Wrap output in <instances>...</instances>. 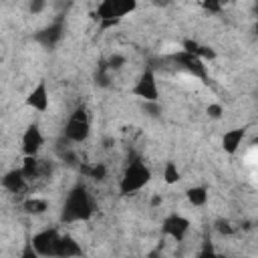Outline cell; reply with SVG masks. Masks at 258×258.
<instances>
[{"instance_id": "cb8c5ba5", "label": "cell", "mask_w": 258, "mask_h": 258, "mask_svg": "<svg viewBox=\"0 0 258 258\" xmlns=\"http://www.w3.org/2000/svg\"><path fill=\"white\" fill-rule=\"evenodd\" d=\"M143 109H145V111H147V115H151V117H159V115H161L159 101H145Z\"/></svg>"}, {"instance_id": "7a4b0ae2", "label": "cell", "mask_w": 258, "mask_h": 258, "mask_svg": "<svg viewBox=\"0 0 258 258\" xmlns=\"http://www.w3.org/2000/svg\"><path fill=\"white\" fill-rule=\"evenodd\" d=\"M151 179V171L149 167L139 159H131L121 175V181H119V194L121 196H133L135 191H139L141 187H145Z\"/></svg>"}, {"instance_id": "4316f807", "label": "cell", "mask_w": 258, "mask_h": 258, "mask_svg": "<svg viewBox=\"0 0 258 258\" xmlns=\"http://www.w3.org/2000/svg\"><path fill=\"white\" fill-rule=\"evenodd\" d=\"M44 6H46V0H30L28 10H30L32 14H40V12L44 10Z\"/></svg>"}, {"instance_id": "4fadbf2b", "label": "cell", "mask_w": 258, "mask_h": 258, "mask_svg": "<svg viewBox=\"0 0 258 258\" xmlns=\"http://www.w3.org/2000/svg\"><path fill=\"white\" fill-rule=\"evenodd\" d=\"M244 135H246V129H244V127H236V129L226 131L224 137H222V149H224L228 155H234V153L240 149Z\"/></svg>"}, {"instance_id": "7c38bea8", "label": "cell", "mask_w": 258, "mask_h": 258, "mask_svg": "<svg viewBox=\"0 0 258 258\" xmlns=\"http://www.w3.org/2000/svg\"><path fill=\"white\" fill-rule=\"evenodd\" d=\"M81 254H83L81 246L69 234L58 236V240L54 244V256H58V258H71V256H81Z\"/></svg>"}, {"instance_id": "5bb4252c", "label": "cell", "mask_w": 258, "mask_h": 258, "mask_svg": "<svg viewBox=\"0 0 258 258\" xmlns=\"http://www.w3.org/2000/svg\"><path fill=\"white\" fill-rule=\"evenodd\" d=\"M24 185H26V177L22 175V169H10V171H6L4 177H2V187L8 189L10 194L22 191Z\"/></svg>"}, {"instance_id": "2e32d148", "label": "cell", "mask_w": 258, "mask_h": 258, "mask_svg": "<svg viewBox=\"0 0 258 258\" xmlns=\"http://www.w3.org/2000/svg\"><path fill=\"white\" fill-rule=\"evenodd\" d=\"M22 210H24V214H28V216H40V214H44V212L48 210V202L42 200V198H28V200L22 204Z\"/></svg>"}, {"instance_id": "7402d4cb", "label": "cell", "mask_w": 258, "mask_h": 258, "mask_svg": "<svg viewBox=\"0 0 258 258\" xmlns=\"http://www.w3.org/2000/svg\"><path fill=\"white\" fill-rule=\"evenodd\" d=\"M60 159H62L64 163L73 165V167H77V165H79V157H77V153H75L71 147H64V149H60Z\"/></svg>"}, {"instance_id": "ffe728a7", "label": "cell", "mask_w": 258, "mask_h": 258, "mask_svg": "<svg viewBox=\"0 0 258 258\" xmlns=\"http://www.w3.org/2000/svg\"><path fill=\"white\" fill-rule=\"evenodd\" d=\"M214 228H216V232L220 234V236H232L234 232H236V228L228 222V220H224V218H220V220H216V224H214Z\"/></svg>"}, {"instance_id": "9a60e30c", "label": "cell", "mask_w": 258, "mask_h": 258, "mask_svg": "<svg viewBox=\"0 0 258 258\" xmlns=\"http://www.w3.org/2000/svg\"><path fill=\"white\" fill-rule=\"evenodd\" d=\"M22 175L26 179H36L40 177V161L36 159V155H26L22 161Z\"/></svg>"}, {"instance_id": "6da1fadb", "label": "cell", "mask_w": 258, "mask_h": 258, "mask_svg": "<svg viewBox=\"0 0 258 258\" xmlns=\"http://www.w3.org/2000/svg\"><path fill=\"white\" fill-rule=\"evenodd\" d=\"M95 212V204L87 191V187L83 183L75 185L62 204V212H60V220L62 222H85L93 216Z\"/></svg>"}, {"instance_id": "30bf717a", "label": "cell", "mask_w": 258, "mask_h": 258, "mask_svg": "<svg viewBox=\"0 0 258 258\" xmlns=\"http://www.w3.org/2000/svg\"><path fill=\"white\" fill-rule=\"evenodd\" d=\"M42 143H44V137H42L40 127L34 125V123L28 125L26 131H24V135H22V153L24 155H36L40 151Z\"/></svg>"}, {"instance_id": "277c9868", "label": "cell", "mask_w": 258, "mask_h": 258, "mask_svg": "<svg viewBox=\"0 0 258 258\" xmlns=\"http://www.w3.org/2000/svg\"><path fill=\"white\" fill-rule=\"evenodd\" d=\"M137 8V0H101L97 10L91 14L93 18L101 20H115L121 22L123 16L131 14Z\"/></svg>"}, {"instance_id": "d6986e66", "label": "cell", "mask_w": 258, "mask_h": 258, "mask_svg": "<svg viewBox=\"0 0 258 258\" xmlns=\"http://www.w3.org/2000/svg\"><path fill=\"white\" fill-rule=\"evenodd\" d=\"M179 169H177V165L173 163V161H165V167H163V181L165 183H177L179 181Z\"/></svg>"}, {"instance_id": "44dd1931", "label": "cell", "mask_w": 258, "mask_h": 258, "mask_svg": "<svg viewBox=\"0 0 258 258\" xmlns=\"http://www.w3.org/2000/svg\"><path fill=\"white\" fill-rule=\"evenodd\" d=\"M105 60H107V67H109V71H111V73H113V71H121V69H123V64L127 62L123 54H111V56H109V58H105Z\"/></svg>"}, {"instance_id": "d4e9b609", "label": "cell", "mask_w": 258, "mask_h": 258, "mask_svg": "<svg viewBox=\"0 0 258 258\" xmlns=\"http://www.w3.org/2000/svg\"><path fill=\"white\" fill-rule=\"evenodd\" d=\"M181 50H185V52H191V54H196V56H198V50H200V42H198V40H191V38H185V40L181 42Z\"/></svg>"}, {"instance_id": "e0dca14e", "label": "cell", "mask_w": 258, "mask_h": 258, "mask_svg": "<svg viewBox=\"0 0 258 258\" xmlns=\"http://www.w3.org/2000/svg\"><path fill=\"white\" fill-rule=\"evenodd\" d=\"M95 85L101 87V89H107V87L111 85V71H109L105 58H101L99 64H97V71H95Z\"/></svg>"}, {"instance_id": "5b68a950", "label": "cell", "mask_w": 258, "mask_h": 258, "mask_svg": "<svg viewBox=\"0 0 258 258\" xmlns=\"http://www.w3.org/2000/svg\"><path fill=\"white\" fill-rule=\"evenodd\" d=\"M131 95L143 99V101H159V89L155 81V73L151 69H145L141 77L137 79L135 87L131 89Z\"/></svg>"}, {"instance_id": "9c48e42d", "label": "cell", "mask_w": 258, "mask_h": 258, "mask_svg": "<svg viewBox=\"0 0 258 258\" xmlns=\"http://www.w3.org/2000/svg\"><path fill=\"white\" fill-rule=\"evenodd\" d=\"M62 34H64V22H62V18H56L52 24H48V26L42 28V30H38L32 38H34L36 42H40L42 46L52 48V46L62 38Z\"/></svg>"}, {"instance_id": "3957f363", "label": "cell", "mask_w": 258, "mask_h": 258, "mask_svg": "<svg viewBox=\"0 0 258 258\" xmlns=\"http://www.w3.org/2000/svg\"><path fill=\"white\" fill-rule=\"evenodd\" d=\"M89 133H91L89 113L85 107H77L64 125V139L71 143H83V141H87Z\"/></svg>"}, {"instance_id": "ac0fdd59", "label": "cell", "mask_w": 258, "mask_h": 258, "mask_svg": "<svg viewBox=\"0 0 258 258\" xmlns=\"http://www.w3.org/2000/svg\"><path fill=\"white\" fill-rule=\"evenodd\" d=\"M185 198L191 206H204L208 202V187L206 185H194L185 191Z\"/></svg>"}, {"instance_id": "8992f818", "label": "cell", "mask_w": 258, "mask_h": 258, "mask_svg": "<svg viewBox=\"0 0 258 258\" xmlns=\"http://www.w3.org/2000/svg\"><path fill=\"white\" fill-rule=\"evenodd\" d=\"M173 60H175L183 71H187L189 75H194V77L202 79L204 83H208V67L204 64V60H202L200 56H196V54H191V52H185V50H179V52L173 54Z\"/></svg>"}, {"instance_id": "ba28073f", "label": "cell", "mask_w": 258, "mask_h": 258, "mask_svg": "<svg viewBox=\"0 0 258 258\" xmlns=\"http://www.w3.org/2000/svg\"><path fill=\"white\" fill-rule=\"evenodd\" d=\"M187 230H189V220L183 218L181 214H169V216L163 220V224H161V232H163L165 236H171V238L177 240V242H181V240L185 238Z\"/></svg>"}, {"instance_id": "83f0119b", "label": "cell", "mask_w": 258, "mask_h": 258, "mask_svg": "<svg viewBox=\"0 0 258 258\" xmlns=\"http://www.w3.org/2000/svg\"><path fill=\"white\" fill-rule=\"evenodd\" d=\"M153 2V6H157V8H167L169 4H171V0H151Z\"/></svg>"}, {"instance_id": "603a6c76", "label": "cell", "mask_w": 258, "mask_h": 258, "mask_svg": "<svg viewBox=\"0 0 258 258\" xmlns=\"http://www.w3.org/2000/svg\"><path fill=\"white\" fill-rule=\"evenodd\" d=\"M202 8L210 14H220L222 12V4L220 0H202Z\"/></svg>"}, {"instance_id": "f546056e", "label": "cell", "mask_w": 258, "mask_h": 258, "mask_svg": "<svg viewBox=\"0 0 258 258\" xmlns=\"http://www.w3.org/2000/svg\"><path fill=\"white\" fill-rule=\"evenodd\" d=\"M234 2H236V0H220V4H222V8H224V6H232Z\"/></svg>"}, {"instance_id": "52a82bcc", "label": "cell", "mask_w": 258, "mask_h": 258, "mask_svg": "<svg viewBox=\"0 0 258 258\" xmlns=\"http://www.w3.org/2000/svg\"><path fill=\"white\" fill-rule=\"evenodd\" d=\"M58 236L60 234H58L56 228H46V230L32 236L30 246L34 248L36 256H54V244H56Z\"/></svg>"}, {"instance_id": "f1b7e54d", "label": "cell", "mask_w": 258, "mask_h": 258, "mask_svg": "<svg viewBox=\"0 0 258 258\" xmlns=\"http://www.w3.org/2000/svg\"><path fill=\"white\" fill-rule=\"evenodd\" d=\"M157 206H161V196H153L151 198V208H157Z\"/></svg>"}, {"instance_id": "8fae6325", "label": "cell", "mask_w": 258, "mask_h": 258, "mask_svg": "<svg viewBox=\"0 0 258 258\" xmlns=\"http://www.w3.org/2000/svg\"><path fill=\"white\" fill-rule=\"evenodd\" d=\"M26 105L36 109L38 113H44L48 109V87H46V81H38V85L26 97Z\"/></svg>"}, {"instance_id": "484cf974", "label": "cell", "mask_w": 258, "mask_h": 258, "mask_svg": "<svg viewBox=\"0 0 258 258\" xmlns=\"http://www.w3.org/2000/svg\"><path fill=\"white\" fill-rule=\"evenodd\" d=\"M206 113H208V117H212V119H220V117H222V113H224V109H222V105L212 103V105H208Z\"/></svg>"}]
</instances>
